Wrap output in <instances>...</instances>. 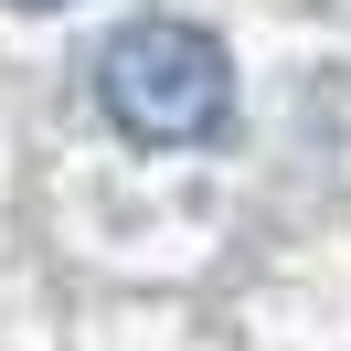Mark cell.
Returning <instances> with one entry per match:
<instances>
[{"mask_svg": "<svg viewBox=\"0 0 351 351\" xmlns=\"http://www.w3.org/2000/svg\"><path fill=\"white\" fill-rule=\"evenodd\" d=\"M11 11H64V0H11Z\"/></svg>", "mask_w": 351, "mask_h": 351, "instance_id": "2", "label": "cell"}, {"mask_svg": "<svg viewBox=\"0 0 351 351\" xmlns=\"http://www.w3.org/2000/svg\"><path fill=\"white\" fill-rule=\"evenodd\" d=\"M96 107H107L117 138L138 149H202V138L234 128V64L202 22H128L107 53H96Z\"/></svg>", "mask_w": 351, "mask_h": 351, "instance_id": "1", "label": "cell"}]
</instances>
